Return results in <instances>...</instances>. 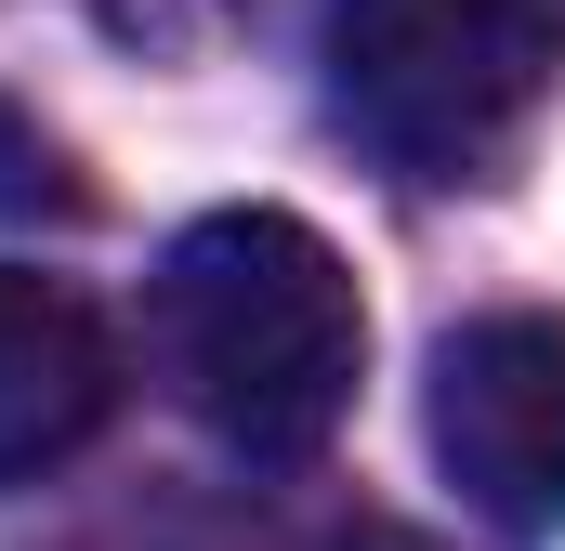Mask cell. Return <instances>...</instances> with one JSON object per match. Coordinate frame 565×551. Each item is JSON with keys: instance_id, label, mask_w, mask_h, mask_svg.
Instances as JSON below:
<instances>
[{"instance_id": "obj_1", "label": "cell", "mask_w": 565, "mask_h": 551, "mask_svg": "<svg viewBox=\"0 0 565 551\" xmlns=\"http://www.w3.org/2000/svg\"><path fill=\"white\" fill-rule=\"evenodd\" d=\"M145 355L211 446L316 460L355 408L369 302L302 210H198L145 276Z\"/></svg>"}, {"instance_id": "obj_2", "label": "cell", "mask_w": 565, "mask_h": 551, "mask_svg": "<svg viewBox=\"0 0 565 551\" xmlns=\"http://www.w3.org/2000/svg\"><path fill=\"white\" fill-rule=\"evenodd\" d=\"M565 0H329V119L408 184H473L540 119Z\"/></svg>"}, {"instance_id": "obj_3", "label": "cell", "mask_w": 565, "mask_h": 551, "mask_svg": "<svg viewBox=\"0 0 565 551\" xmlns=\"http://www.w3.org/2000/svg\"><path fill=\"white\" fill-rule=\"evenodd\" d=\"M422 433L500 539H565V315H473L434 342Z\"/></svg>"}, {"instance_id": "obj_4", "label": "cell", "mask_w": 565, "mask_h": 551, "mask_svg": "<svg viewBox=\"0 0 565 551\" xmlns=\"http://www.w3.org/2000/svg\"><path fill=\"white\" fill-rule=\"evenodd\" d=\"M119 420V342L66 276L0 263V486L66 473Z\"/></svg>"}, {"instance_id": "obj_5", "label": "cell", "mask_w": 565, "mask_h": 551, "mask_svg": "<svg viewBox=\"0 0 565 551\" xmlns=\"http://www.w3.org/2000/svg\"><path fill=\"white\" fill-rule=\"evenodd\" d=\"M26 210H66V171H53V144H40V119L0 93V224H26Z\"/></svg>"}, {"instance_id": "obj_6", "label": "cell", "mask_w": 565, "mask_h": 551, "mask_svg": "<svg viewBox=\"0 0 565 551\" xmlns=\"http://www.w3.org/2000/svg\"><path fill=\"white\" fill-rule=\"evenodd\" d=\"M342 551H434V539H408V526H355Z\"/></svg>"}]
</instances>
